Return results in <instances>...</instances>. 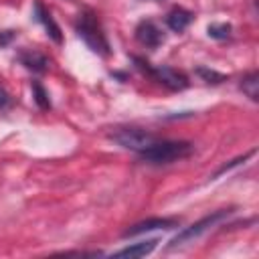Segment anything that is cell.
I'll return each instance as SVG.
<instances>
[{
  "instance_id": "obj_14",
  "label": "cell",
  "mask_w": 259,
  "mask_h": 259,
  "mask_svg": "<svg viewBox=\"0 0 259 259\" xmlns=\"http://www.w3.org/2000/svg\"><path fill=\"white\" fill-rule=\"evenodd\" d=\"M194 73L204 81V83H212V85H219L223 81H227V75L219 73V71H212V69H206V67H196Z\"/></svg>"
},
{
  "instance_id": "obj_4",
  "label": "cell",
  "mask_w": 259,
  "mask_h": 259,
  "mask_svg": "<svg viewBox=\"0 0 259 259\" xmlns=\"http://www.w3.org/2000/svg\"><path fill=\"white\" fill-rule=\"evenodd\" d=\"M229 208H221V210H214V212H210V214H206V217H202L200 221H196L194 225H190V227H186V229H182L172 241H170V249H174V247H180V245H184V243H188V241H192V239H196V237H200L202 233H206L210 227H214L217 223H221L225 217H229Z\"/></svg>"
},
{
  "instance_id": "obj_16",
  "label": "cell",
  "mask_w": 259,
  "mask_h": 259,
  "mask_svg": "<svg viewBox=\"0 0 259 259\" xmlns=\"http://www.w3.org/2000/svg\"><path fill=\"white\" fill-rule=\"evenodd\" d=\"M253 154H255V150H251V152H247V154H245V156H239V158H235V160H231V162H229V164H225V166H221V168H219V170H217V172H214V174H212V176H214V178H217V176H221V174H223V172H227V170H231V168H233V166H239V164H241V162H245V160H247V158H251V156H253Z\"/></svg>"
},
{
  "instance_id": "obj_11",
  "label": "cell",
  "mask_w": 259,
  "mask_h": 259,
  "mask_svg": "<svg viewBox=\"0 0 259 259\" xmlns=\"http://www.w3.org/2000/svg\"><path fill=\"white\" fill-rule=\"evenodd\" d=\"M158 243H160L158 239L140 241V243H134V245H130V247H123V249L115 251L113 257H130V259H134V257H144V255H150V253L156 249Z\"/></svg>"
},
{
  "instance_id": "obj_9",
  "label": "cell",
  "mask_w": 259,
  "mask_h": 259,
  "mask_svg": "<svg viewBox=\"0 0 259 259\" xmlns=\"http://www.w3.org/2000/svg\"><path fill=\"white\" fill-rule=\"evenodd\" d=\"M192 18H194V14H192L190 10H186V8H182V6H176V8H172V10L168 12L166 24H168V28H170L172 32H182V30H186V26L192 22Z\"/></svg>"
},
{
  "instance_id": "obj_3",
  "label": "cell",
  "mask_w": 259,
  "mask_h": 259,
  "mask_svg": "<svg viewBox=\"0 0 259 259\" xmlns=\"http://www.w3.org/2000/svg\"><path fill=\"white\" fill-rule=\"evenodd\" d=\"M134 59V63H136V67L140 69V71H144V73H148L154 81H158L160 85H164V87H168V89H172V91H182V89H186L188 87V77L182 73V71H178V69H172V67H152L144 57H132Z\"/></svg>"
},
{
  "instance_id": "obj_17",
  "label": "cell",
  "mask_w": 259,
  "mask_h": 259,
  "mask_svg": "<svg viewBox=\"0 0 259 259\" xmlns=\"http://www.w3.org/2000/svg\"><path fill=\"white\" fill-rule=\"evenodd\" d=\"M14 105V99L4 91V89H0V111H6V109H10Z\"/></svg>"
},
{
  "instance_id": "obj_15",
  "label": "cell",
  "mask_w": 259,
  "mask_h": 259,
  "mask_svg": "<svg viewBox=\"0 0 259 259\" xmlns=\"http://www.w3.org/2000/svg\"><path fill=\"white\" fill-rule=\"evenodd\" d=\"M32 97L36 101V105L40 109H51V99H49V93L47 89L38 83V81H32Z\"/></svg>"
},
{
  "instance_id": "obj_10",
  "label": "cell",
  "mask_w": 259,
  "mask_h": 259,
  "mask_svg": "<svg viewBox=\"0 0 259 259\" xmlns=\"http://www.w3.org/2000/svg\"><path fill=\"white\" fill-rule=\"evenodd\" d=\"M18 61H20V65H24L28 71L38 73V75L49 69V59H47L42 53H38V51H22V53L18 55Z\"/></svg>"
},
{
  "instance_id": "obj_13",
  "label": "cell",
  "mask_w": 259,
  "mask_h": 259,
  "mask_svg": "<svg viewBox=\"0 0 259 259\" xmlns=\"http://www.w3.org/2000/svg\"><path fill=\"white\" fill-rule=\"evenodd\" d=\"M231 30H233V26H231L229 22H212V24H208V28H206L208 36H210V38H217V40L229 38V36H231Z\"/></svg>"
},
{
  "instance_id": "obj_18",
  "label": "cell",
  "mask_w": 259,
  "mask_h": 259,
  "mask_svg": "<svg viewBox=\"0 0 259 259\" xmlns=\"http://www.w3.org/2000/svg\"><path fill=\"white\" fill-rule=\"evenodd\" d=\"M14 30H0V47H6V45H10V40L14 38Z\"/></svg>"
},
{
  "instance_id": "obj_12",
  "label": "cell",
  "mask_w": 259,
  "mask_h": 259,
  "mask_svg": "<svg viewBox=\"0 0 259 259\" xmlns=\"http://www.w3.org/2000/svg\"><path fill=\"white\" fill-rule=\"evenodd\" d=\"M241 89H243V93L251 101H257L259 99V75H257V71H251V73H247L241 79Z\"/></svg>"
},
{
  "instance_id": "obj_7",
  "label": "cell",
  "mask_w": 259,
  "mask_h": 259,
  "mask_svg": "<svg viewBox=\"0 0 259 259\" xmlns=\"http://www.w3.org/2000/svg\"><path fill=\"white\" fill-rule=\"evenodd\" d=\"M136 38L140 45H144L148 49H158L164 42V32L154 20H142L136 26Z\"/></svg>"
},
{
  "instance_id": "obj_6",
  "label": "cell",
  "mask_w": 259,
  "mask_h": 259,
  "mask_svg": "<svg viewBox=\"0 0 259 259\" xmlns=\"http://www.w3.org/2000/svg\"><path fill=\"white\" fill-rule=\"evenodd\" d=\"M180 219H174V217H154V219H146L142 223H136L132 225L130 229L123 231V237H136V235H142V233H148V231H156V229H174L178 227Z\"/></svg>"
},
{
  "instance_id": "obj_5",
  "label": "cell",
  "mask_w": 259,
  "mask_h": 259,
  "mask_svg": "<svg viewBox=\"0 0 259 259\" xmlns=\"http://www.w3.org/2000/svg\"><path fill=\"white\" fill-rule=\"evenodd\" d=\"M115 144H119L125 150H134V152H142L146 150L150 144L156 142V136L142 130V127H117L111 136H109Z\"/></svg>"
},
{
  "instance_id": "obj_8",
  "label": "cell",
  "mask_w": 259,
  "mask_h": 259,
  "mask_svg": "<svg viewBox=\"0 0 259 259\" xmlns=\"http://www.w3.org/2000/svg\"><path fill=\"white\" fill-rule=\"evenodd\" d=\"M34 20H36V22H40V24L45 26L47 34H49L57 45H61V42H63V34H61L59 24H57V22H55V18L51 16V12L42 6V2H40V0H34Z\"/></svg>"
},
{
  "instance_id": "obj_2",
  "label": "cell",
  "mask_w": 259,
  "mask_h": 259,
  "mask_svg": "<svg viewBox=\"0 0 259 259\" xmlns=\"http://www.w3.org/2000/svg\"><path fill=\"white\" fill-rule=\"evenodd\" d=\"M75 30L93 53H97L101 57H107L111 53L109 40H107V36L103 32V26H101V22H99V18H97V14L93 10H83L77 16Z\"/></svg>"
},
{
  "instance_id": "obj_1",
  "label": "cell",
  "mask_w": 259,
  "mask_h": 259,
  "mask_svg": "<svg viewBox=\"0 0 259 259\" xmlns=\"http://www.w3.org/2000/svg\"><path fill=\"white\" fill-rule=\"evenodd\" d=\"M194 152V146L190 142H176V140H156L146 150L138 152L142 162L148 164H172L176 160H184Z\"/></svg>"
}]
</instances>
